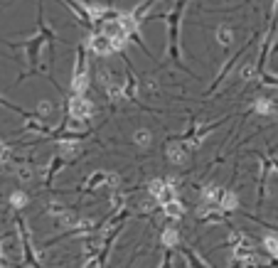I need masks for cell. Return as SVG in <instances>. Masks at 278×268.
Wrapping results in <instances>:
<instances>
[{
  "label": "cell",
  "mask_w": 278,
  "mask_h": 268,
  "mask_svg": "<svg viewBox=\"0 0 278 268\" xmlns=\"http://www.w3.org/2000/svg\"><path fill=\"white\" fill-rule=\"evenodd\" d=\"M69 113H71L76 121H87L91 113H94V103L87 96H74L69 101Z\"/></svg>",
  "instance_id": "cell-1"
},
{
  "label": "cell",
  "mask_w": 278,
  "mask_h": 268,
  "mask_svg": "<svg viewBox=\"0 0 278 268\" xmlns=\"http://www.w3.org/2000/svg\"><path fill=\"white\" fill-rule=\"evenodd\" d=\"M89 47H91V52L94 54H99V57H108L113 50H111V42H108V37H101V34H94L91 40H89Z\"/></svg>",
  "instance_id": "cell-2"
},
{
  "label": "cell",
  "mask_w": 278,
  "mask_h": 268,
  "mask_svg": "<svg viewBox=\"0 0 278 268\" xmlns=\"http://www.w3.org/2000/svg\"><path fill=\"white\" fill-rule=\"evenodd\" d=\"M116 25H118V30L126 32V34H133L138 30V22H136V17L131 13H118L116 15Z\"/></svg>",
  "instance_id": "cell-3"
},
{
  "label": "cell",
  "mask_w": 278,
  "mask_h": 268,
  "mask_svg": "<svg viewBox=\"0 0 278 268\" xmlns=\"http://www.w3.org/2000/svg\"><path fill=\"white\" fill-rule=\"evenodd\" d=\"M71 89H74L76 96H84V94H87V89H89V71H87V69H82V71H76V74H74Z\"/></svg>",
  "instance_id": "cell-4"
},
{
  "label": "cell",
  "mask_w": 278,
  "mask_h": 268,
  "mask_svg": "<svg viewBox=\"0 0 278 268\" xmlns=\"http://www.w3.org/2000/svg\"><path fill=\"white\" fill-rule=\"evenodd\" d=\"M163 212H165L170 219H180V217L185 214V207H182V202H180L177 197H173V200H168V202L163 204Z\"/></svg>",
  "instance_id": "cell-5"
},
{
  "label": "cell",
  "mask_w": 278,
  "mask_h": 268,
  "mask_svg": "<svg viewBox=\"0 0 278 268\" xmlns=\"http://www.w3.org/2000/svg\"><path fill=\"white\" fill-rule=\"evenodd\" d=\"M168 158H170V163L182 165V163H187V150H185L182 145L173 143V145H168Z\"/></svg>",
  "instance_id": "cell-6"
},
{
  "label": "cell",
  "mask_w": 278,
  "mask_h": 268,
  "mask_svg": "<svg viewBox=\"0 0 278 268\" xmlns=\"http://www.w3.org/2000/svg\"><path fill=\"white\" fill-rule=\"evenodd\" d=\"M217 42H219L222 47H229V45L234 42V30H231L229 25H222V27L217 30Z\"/></svg>",
  "instance_id": "cell-7"
},
{
  "label": "cell",
  "mask_w": 278,
  "mask_h": 268,
  "mask_svg": "<svg viewBox=\"0 0 278 268\" xmlns=\"http://www.w3.org/2000/svg\"><path fill=\"white\" fill-rule=\"evenodd\" d=\"M219 200H222V195H219V189L214 184H207L202 189V202L205 204H219Z\"/></svg>",
  "instance_id": "cell-8"
},
{
  "label": "cell",
  "mask_w": 278,
  "mask_h": 268,
  "mask_svg": "<svg viewBox=\"0 0 278 268\" xmlns=\"http://www.w3.org/2000/svg\"><path fill=\"white\" fill-rule=\"evenodd\" d=\"M59 152H62V158L71 160V158L79 155V143H74V140H64V143L59 145Z\"/></svg>",
  "instance_id": "cell-9"
},
{
  "label": "cell",
  "mask_w": 278,
  "mask_h": 268,
  "mask_svg": "<svg viewBox=\"0 0 278 268\" xmlns=\"http://www.w3.org/2000/svg\"><path fill=\"white\" fill-rule=\"evenodd\" d=\"M219 207H222L224 212H231V209L239 207V197H236L234 192H224L222 200H219Z\"/></svg>",
  "instance_id": "cell-10"
},
{
  "label": "cell",
  "mask_w": 278,
  "mask_h": 268,
  "mask_svg": "<svg viewBox=\"0 0 278 268\" xmlns=\"http://www.w3.org/2000/svg\"><path fill=\"white\" fill-rule=\"evenodd\" d=\"M108 42H111V50H113V52H118V50H121V47L128 42V34H126V32H121V30H116V32L108 37Z\"/></svg>",
  "instance_id": "cell-11"
},
{
  "label": "cell",
  "mask_w": 278,
  "mask_h": 268,
  "mask_svg": "<svg viewBox=\"0 0 278 268\" xmlns=\"http://www.w3.org/2000/svg\"><path fill=\"white\" fill-rule=\"evenodd\" d=\"M160 241L165 244V246H175L177 241H180V234H177V229H173V226H168L165 232H163V236H160Z\"/></svg>",
  "instance_id": "cell-12"
},
{
  "label": "cell",
  "mask_w": 278,
  "mask_h": 268,
  "mask_svg": "<svg viewBox=\"0 0 278 268\" xmlns=\"http://www.w3.org/2000/svg\"><path fill=\"white\" fill-rule=\"evenodd\" d=\"M263 246H266V251L271 256H278V236L276 234H266L263 236Z\"/></svg>",
  "instance_id": "cell-13"
},
{
  "label": "cell",
  "mask_w": 278,
  "mask_h": 268,
  "mask_svg": "<svg viewBox=\"0 0 278 268\" xmlns=\"http://www.w3.org/2000/svg\"><path fill=\"white\" fill-rule=\"evenodd\" d=\"M27 202H30V200H27V195H25V192H20V189L10 195V204H13L15 209H22V207H27Z\"/></svg>",
  "instance_id": "cell-14"
},
{
  "label": "cell",
  "mask_w": 278,
  "mask_h": 268,
  "mask_svg": "<svg viewBox=\"0 0 278 268\" xmlns=\"http://www.w3.org/2000/svg\"><path fill=\"white\" fill-rule=\"evenodd\" d=\"M133 140H136L138 145H150L153 135H150V131H148V128H138V131L133 133Z\"/></svg>",
  "instance_id": "cell-15"
},
{
  "label": "cell",
  "mask_w": 278,
  "mask_h": 268,
  "mask_svg": "<svg viewBox=\"0 0 278 268\" xmlns=\"http://www.w3.org/2000/svg\"><path fill=\"white\" fill-rule=\"evenodd\" d=\"M254 111H256V113H261V116H266V113H271V111H273V106H271V101H268V99H259V101L254 103Z\"/></svg>",
  "instance_id": "cell-16"
},
{
  "label": "cell",
  "mask_w": 278,
  "mask_h": 268,
  "mask_svg": "<svg viewBox=\"0 0 278 268\" xmlns=\"http://www.w3.org/2000/svg\"><path fill=\"white\" fill-rule=\"evenodd\" d=\"M37 113H39V116H50V113H52V101H39Z\"/></svg>",
  "instance_id": "cell-17"
},
{
  "label": "cell",
  "mask_w": 278,
  "mask_h": 268,
  "mask_svg": "<svg viewBox=\"0 0 278 268\" xmlns=\"http://www.w3.org/2000/svg\"><path fill=\"white\" fill-rule=\"evenodd\" d=\"M87 10H89V15H91V17H101V15L106 13V8H104V5L99 8V5H94V3H89V5H87Z\"/></svg>",
  "instance_id": "cell-18"
},
{
  "label": "cell",
  "mask_w": 278,
  "mask_h": 268,
  "mask_svg": "<svg viewBox=\"0 0 278 268\" xmlns=\"http://www.w3.org/2000/svg\"><path fill=\"white\" fill-rule=\"evenodd\" d=\"M59 219H62V224H67V226H74L79 219L74 217V214H69V212H64V214H59Z\"/></svg>",
  "instance_id": "cell-19"
},
{
  "label": "cell",
  "mask_w": 278,
  "mask_h": 268,
  "mask_svg": "<svg viewBox=\"0 0 278 268\" xmlns=\"http://www.w3.org/2000/svg\"><path fill=\"white\" fill-rule=\"evenodd\" d=\"M8 155H10V148H8V143H3V140H0V163H3V160H8Z\"/></svg>",
  "instance_id": "cell-20"
},
{
  "label": "cell",
  "mask_w": 278,
  "mask_h": 268,
  "mask_svg": "<svg viewBox=\"0 0 278 268\" xmlns=\"http://www.w3.org/2000/svg\"><path fill=\"white\" fill-rule=\"evenodd\" d=\"M242 76H244V79H251V76H254V67L249 64V67H246V69L242 71Z\"/></svg>",
  "instance_id": "cell-21"
},
{
  "label": "cell",
  "mask_w": 278,
  "mask_h": 268,
  "mask_svg": "<svg viewBox=\"0 0 278 268\" xmlns=\"http://www.w3.org/2000/svg\"><path fill=\"white\" fill-rule=\"evenodd\" d=\"M0 258H3V244H0Z\"/></svg>",
  "instance_id": "cell-22"
}]
</instances>
